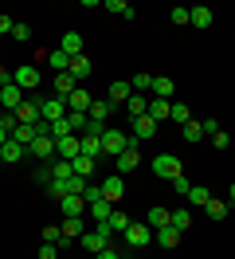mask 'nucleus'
Instances as JSON below:
<instances>
[{"label":"nucleus","instance_id":"c9c22d12","mask_svg":"<svg viewBox=\"0 0 235 259\" xmlns=\"http://www.w3.org/2000/svg\"><path fill=\"white\" fill-rule=\"evenodd\" d=\"M129 87H133V95H145V91L153 87V75H149V71H137V75L129 79Z\"/></svg>","mask_w":235,"mask_h":259},{"label":"nucleus","instance_id":"20e7f679","mask_svg":"<svg viewBox=\"0 0 235 259\" xmlns=\"http://www.w3.org/2000/svg\"><path fill=\"white\" fill-rule=\"evenodd\" d=\"M0 106H4V114H16L20 106H24V91H20L12 79L0 82Z\"/></svg>","mask_w":235,"mask_h":259},{"label":"nucleus","instance_id":"2f4dec72","mask_svg":"<svg viewBox=\"0 0 235 259\" xmlns=\"http://www.w3.org/2000/svg\"><path fill=\"white\" fill-rule=\"evenodd\" d=\"M102 8H110V12H118L122 20H133V16H137V12H133V4H125V0H106Z\"/></svg>","mask_w":235,"mask_h":259},{"label":"nucleus","instance_id":"a878e982","mask_svg":"<svg viewBox=\"0 0 235 259\" xmlns=\"http://www.w3.org/2000/svg\"><path fill=\"white\" fill-rule=\"evenodd\" d=\"M125 114H129V118L149 114V98H145V95H129V102H125Z\"/></svg>","mask_w":235,"mask_h":259},{"label":"nucleus","instance_id":"864d4df0","mask_svg":"<svg viewBox=\"0 0 235 259\" xmlns=\"http://www.w3.org/2000/svg\"><path fill=\"white\" fill-rule=\"evenodd\" d=\"M39 259H55V243H43V247H39Z\"/></svg>","mask_w":235,"mask_h":259},{"label":"nucleus","instance_id":"0eeeda50","mask_svg":"<svg viewBox=\"0 0 235 259\" xmlns=\"http://www.w3.org/2000/svg\"><path fill=\"white\" fill-rule=\"evenodd\" d=\"M39 79H43V75H39V67H35V63H24V67L12 75V82L20 87V91H35V87H39Z\"/></svg>","mask_w":235,"mask_h":259},{"label":"nucleus","instance_id":"412c9836","mask_svg":"<svg viewBox=\"0 0 235 259\" xmlns=\"http://www.w3.org/2000/svg\"><path fill=\"white\" fill-rule=\"evenodd\" d=\"M59 228H63V236H67V240H78V236L86 232V220H82V216H67Z\"/></svg>","mask_w":235,"mask_h":259},{"label":"nucleus","instance_id":"37998d69","mask_svg":"<svg viewBox=\"0 0 235 259\" xmlns=\"http://www.w3.org/2000/svg\"><path fill=\"white\" fill-rule=\"evenodd\" d=\"M67 126L75 130V134H82L86 130V114H67Z\"/></svg>","mask_w":235,"mask_h":259},{"label":"nucleus","instance_id":"9d476101","mask_svg":"<svg viewBox=\"0 0 235 259\" xmlns=\"http://www.w3.org/2000/svg\"><path fill=\"white\" fill-rule=\"evenodd\" d=\"M129 126H133V134H129L133 142H145V138H153V134H157V122L149 118V114H141V118H129Z\"/></svg>","mask_w":235,"mask_h":259},{"label":"nucleus","instance_id":"3c124183","mask_svg":"<svg viewBox=\"0 0 235 259\" xmlns=\"http://www.w3.org/2000/svg\"><path fill=\"white\" fill-rule=\"evenodd\" d=\"M35 181H39V185H47V189H51V169H47V165H39V169H35Z\"/></svg>","mask_w":235,"mask_h":259},{"label":"nucleus","instance_id":"a19ab883","mask_svg":"<svg viewBox=\"0 0 235 259\" xmlns=\"http://www.w3.org/2000/svg\"><path fill=\"white\" fill-rule=\"evenodd\" d=\"M149 228H169V208H149Z\"/></svg>","mask_w":235,"mask_h":259},{"label":"nucleus","instance_id":"473e14b6","mask_svg":"<svg viewBox=\"0 0 235 259\" xmlns=\"http://www.w3.org/2000/svg\"><path fill=\"white\" fill-rule=\"evenodd\" d=\"M67 75H75V79H86V75H90V59H86V55H75Z\"/></svg>","mask_w":235,"mask_h":259},{"label":"nucleus","instance_id":"e433bc0d","mask_svg":"<svg viewBox=\"0 0 235 259\" xmlns=\"http://www.w3.org/2000/svg\"><path fill=\"white\" fill-rule=\"evenodd\" d=\"M172 122H176V126H188V122H192V110H188L184 102H172V114H169Z\"/></svg>","mask_w":235,"mask_h":259},{"label":"nucleus","instance_id":"dca6fc26","mask_svg":"<svg viewBox=\"0 0 235 259\" xmlns=\"http://www.w3.org/2000/svg\"><path fill=\"white\" fill-rule=\"evenodd\" d=\"M114 165H118V173H122V177H125V173H133V169L141 165L137 146H133V149H125V153H118V157H114Z\"/></svg>","mask_w":235,"mask_h":259},{"label":"nucleus","instance_id":"f257e3e1","mask_svg":"<svg viewBox=\"0 0 235 259\" xmlns=\"http://www.w3.org/2000/svg\"><path fill=\"white\" fill-rule=\"evenodd\" d=\"M137 142L129 138V134H122L118 126H106L102 130V153L106 157H118V153H125V149H133Z\"/></svg>","mask_w":235,"mask_h":259},{"label":"nucleus","instance_id":"bb28decb","mask_svg":"<svg viewBox=\"0 0 235 259\" xmlns=\"http://www.w3.org/2000/svg\"><path fill=\"white\" fill-rule=\"evenodd\" d=\"M71 173H75V177H86V181H90V173H94V157L78 153L75 161H71Z\"/></svg>","mask_w":235,"mask_h":259},{"label":"nucleus","instance_id":"4468645a","mask_svg":"<svg viewBox=\"0 0 235 259\" xmlns=\"http://www.w3.org/2000/svg\"><path fill=\"white\" fill-rule=\"evenodd\" d=\"M16 122H28V126H35V122H39V98H24V106L16 110Z\"/></svg>","mask_w":235,"mask_h":259},{"label":"nucleus","instance_id":"4c0bfd02","mask_svg":"<svg viewBox=\"0 0 235 259\" xmlns=\"http://www.w3.org/2000/svg\"><path fill=\"white\" fill-rule=\"evenodd\" d=\"M180 138H184V142H200V138H204V126L196 122V118H192L188 126H180Z\"/></svg>","mask_w":235,"mask_h":259},{"label":"nucleus","instance_id":"f704fd0d","mask_svg":"<svg viewBox=\"0 0 235 259\" xmlns=\"http://www.w3.org/2000/svg\"><path fill=\"white\" fill-rule=\"evenodd\" d=\"M157 243H161V247H176V243H180V232H176V228H157Z\"/></svg>","mask_w":235,"mask_h":259},{"label":"nucleus","instance_id":"de8ad7c7","mask_svg":"<svg viewBox=\"0 0 235 259\" xmlns=\"http://www.w3.org/2000/svg\"><path fill=\"white\" fill-rule=\"evenodd\" d=\"M212 146H216V149H227V146H231V138H227L223 130H216V134H212Z\"/></svg>","mask_w":235,"mask_h":259},{"label":"nucleus","instance_id":"5fc2aeb1","mask_svg":"<svg viewBox=\"0 0 235 259\" xmlns=\"http://www.w3.org/2000/svg\"><path fill=\"white\" fill-rule=\"evenodd\" d=\"M94 259H122V255H118V251H114V243H110L106 251H98V255H94Z\"/></svg>","mask_w":235,"mask_h":259},{"label":"nucleus","instance_id":"6e6552de","mask_svg":"<svg viewBox=\"0 0 235 259\" xmlns=\"http://www.w3.org/2000/svg\"><path fill=\"white\" fill-rule=\"evenodd\" d=\"M78 153H82V138H78V134L59 138V142H55V157H59V161H75Z\"/></svg>","mask_w":235,"mask_h":259},{"label":"nucleus","instance_id":"603ef678","mask_svg":"<svg viewBox=\"0 0 235 259\" xmlns=\"http://www.w3.org/2000/svg\"><path fill=\"white\" fill-rule=\"evenodd\" d=\"M200 126H204V134H216V130H219V122H216V118H204Z\"/></svg>","mask_w":235,"mask_h":259},{"label":"nucleus","instance_id":"6ab92c4d","mask_svg":"<svg viewBox=\"0 0 235 259\" xmlns=\"http://www.w3.org/2000/svg\"><path fill=\"white\" fill-rule=\"evenodd\" d=\"M59 208H63V220H67V216H82V212H86V200H82V196H63Z\"/></svg>","mask_w":235,"mask_h":259},{"label":"nucleus","instance_id":"f03ea898","mask_svg":"<svg viewBox=\"0 0 235 259\" xmlns=\"http://www.w3.org/2000/svg\"><path fill=\"white\" fill-rule=\"evenodd\" d=\"M110 240H114V236H110V228H106V224H94L90 232H82V236H78V243H82V247H86L90 255L106 251V247H110Z\"/></svg>","mask_w":235,"mask_h":259},{"label":"nucleus","instance_id":"c756f323","mask_svg":"<svg viewBox=\"0 0 235 259\" xmlns=\"http://www.w3.org/2000/svg\"><path fill=\"white\" fill-rule=\"evenodd\" d=\"M110 114H118L114 106H110V102H90V114H86V118H94V122H102V126H106Z\"/></svg>","mask_w":235,"mask_h":259},{"label":"nucleus","instance_id":"423d86ee","mask_svg":"<svg viewBox=\"0 0 235 259\" xmlns=\"http://www.w3.org/2000/svg\"><path fill=\"white\" fill-rule=\"evenodd\" d=\"M28 157H35V161H51V157H55V138H51V134H39V138L28 146Z\"/></svg>","mask_w":235,"mask_h":259},{"label":"nucleus","instance_id":"8fccbe9b","mask_svg":"<svg viewBox=\"0 0 235 259\" xmlns=\"http://www.w3.org/2000/svg\"><path fill=\"white\" fill-rule=\"evenodd\" d=\"M12 28H16V20H12V16H4V12H0V35H12Z\"/></svg>","mask_w":235,"mask_h":259},{"label":"nucleus","instance_id":"393cba45","mask_svg":"<svg viewBox=\"0 0 235 259\" xmlns=\"http://www.w3.org/2000/svg\"><path fill=\"white\" fill-rule=\"evenodd\" d=\"M35 138H39V134H35V126H28V122H20V126L12 130V142H20L24 149H28L31 142H35Z\"/></svg>","mask_w":235,"mask_h":259},{"label":"nucleus","instance_id":"09e8293b","mask_svg":"<svg viewBox=\"0 0 235 259\" xmlns=\"http://www.w3.org/2000/svg\"><path fill=\"white\" fill-rule=\"evenodd\" d=\"M12 39H20V44L31 39V28H28V24H16V28H12Z\"/></svg>","mask_w":235,"mask_h":259},{"label":"nucleus","instance_id":"c03bdc74","mask_svg":"<svg viewBox=\"0 0 235 259\" xmlns=\"http://www.w3.org/2000/svg\"><path fill=\"white\" fill-rule=\"evenodd\" d=\"M82 200H86V204L102 200V185H90V181H86V193H82Z\"/></svg>","mask_w":235,"mask_h":259},{"label":"nucleus","instance_id":"ea45409f","mask_svg":"<svg viewBox=\"0 0 235 259\" xmlns=\"http://www.w3.org/2000/svg\"><path fill=\"white\" fill-rule=\"evenodd\" d=\"M184 200H188V204H208V200H212V193H208L204 185H192V193H188Z\"/></svg>","mask_w":235,"mask_h":259},{"label":"nucleus","instance_id":"ddd939ff","mask_svg":"<svg viewBox=\"0 0 235 259\" xmlns=\"http://www.w3.org/2000/svg\"><path fill=\"white\" fill-rule=\"evenodd\" d=\"M90 102H94V98L86 95V91H82V87H78L75 95L67 98V114H90Z\"/></svg>","mask_w":235,"mask_h":259},{"label":"nucleus","instance_id":"58836bf2","mask_svg":"<svg viewBox=\"0 0 235 259\" xmlns=\"http://www.w3.org/2000/svg\"><path fill=\"white\" fill-rule=\"evenodd\" d=\"M82 153L86 157H102V138H86L82 134Z\"/></svg>","mask_w":235,"mask_h":259},{"label":"nucleus","instance_id":"f8f14e48","mask_svg":"<svg viewBox=\"0 0 235 259\" xmlns=\"http://www.w3.org/2000/svg\"><path fill=\"white\" fill-rule=\"evenodd\" d=\"M125 243L137 251V247H145L149 243V224H137V220H129V228H125Z\"/></svg>","mask_w":235,"mask_h":259},{"label":"nucleus","instance_id":"a18cd8bd","mask_svg":"<svg viewBox=\"0 0 235 259\" xmlns=\"http://www.w3.org/2000/svg\"><path fill=\"white\" fill-rule=\"evenodd\" d=\"M169 20L176 24V28H184V24H188V8H172V12H169Z\"/></svg>","mask_w":235,"mask_h":259},{"label":"nucleus","instance_id":"aec40b11","mask_svg":"<svg viewBox=\"0 0 235 259\" xmlns=\"http://www.w3.org/2000/svg\"><path fill=\"white\" fill-rule=\"evenodd\" d=\"M47 63H51L55 75H63V71H71V55H67L63 48H55V51H47Z\"/></svg>","mask_w":235,"mask_h":259},{"label":"nucleus","instance_id":"b1692460","mask_svg":"<svg viewBox=\"0 0 235 259\" xmlns=\"http://www.w3.org/2000/svg\"><path fill=\"white\" fill-rule=\"evenodd\" d=\"M106 228H110V236H125V228H129V216H125L122 208H114V212H110V220H106Z\"/></svg>","mask_w":235,"mask_h":259},{"label":"nucleus","instance_id":"f3484780","mask_svg":"<svg viewBox=\"0 0 235 259\" xmlns=\"http://www.w3.org/2000/svg\"><path fill=\"white\" fill-rule=\"evenodd\" d=\"M75 91H78V79H75V75H67V71L55 75V98H71Z\"/></svg>","mask_w":235,"mask_h":259},{"label":"nucleus","instance_id":"79ce46f5","mask_svg":"<svg viewBox=\"0 0 235 259\" xmlns=\"http://www.w3.org/2000/svg\"><path fill=\"white\" fill-rule=\"evenodd\" d=\"M172 193H176V196H188V193H192V181H188L184 173H180V177L172 181Z\"/></svg>","mask_w":235,"mask_h":259},{"label":"nucleus","instance_id":"052dcab7","mask_svg":"<svg viewBox=\"0 0 235 259\" xmlns=\"http://www.w3.org/2000/svg\"><path fill=\"white\" fill-rule=\"evenodd\" d=\"M122 259H129V255H122Z\"/></svg>","mask_w":235,"mask_h":259},{"label":"nucleus","instance_id":"9b49d317","mask_svg":"<svg viewBox=\"0 0 235 259\" xmlns=\"http://www.w3.org/2000/svg\"><path fill=\"white\" fill-rule=\"evenodd\" d=\"M129 95H133L129 79H114V82H110V106H114V110H118V106H125V102H129Z\"/></svg>","mask_w":235,"mask_h":259},{"label":"nucleus","instance_id":"39448f33","mask_svg":"<svg viewBox=\"0 0 235 259\" xmlns=\"http://www.w3.org/2000/svg\"><path fill=\"white\" fill-rule=\"evenodd\" d=\"M39 118L43 122H63L67 118V98H39Z\"/></svg>","mask_w":235,"mask_h":259},{"label":"nucleus","instance_id":"bf43d9fd","mask_svg":"<svg viewBox=\"0 0 235 259\" xmlns=\"http://www.w3.org/2000/svg\"><path fill=\"white\" fill-rule=\"evenodd\" d=\"M0 122H4V106H0Z\"/></svg>","mask_w":235,"mask_h":259},{"label":"nucleus","instance_id":"7ed1b4c3","mask_svg":"<svg viewBox=\"0 0 235 259\" xmlns=\"http://www.w3.org/2000/svg\"><path fill=\"white\" fill-rule=\"evenodd\" d=\"M149 165H153V173H157V177H165V181H176L180 173H184L180 157H172V153H157V157H153Z\"/></svg>","mask_w":235,"mask_h":259},{"label":"nucleus","instance_id":"4d7b16f0","mask_svg":"<svg viewBox=\"0 0 235 259\" xmlns=\"http://www.w3.org/2000/svg\"><path fill=\"white\" fill-rule=\"evenodd\" d=\"M227 200H231V204H235V181H231V189H227Z\"/></svg>","mask_w":235,"mask_h":259},{"label":"nucleus","instance_id":"4be33fe9","mask_svg":"<svg viewBox=\"0 0 235 259\" xmlns=\"http://www.w3.org/2000/svg\"><path fill=\"white\" fill-rule=\"evenodd\" d=\"M169 114H172V102H165V98H149V118H153L157 126H161Z\"/></svg>","mask_w":235,"mask_h":259},{"label":"nucleus","instance_id":"a211bd4d","mask_svg":"<svg viewBox=\"0 0 235 259\" xmlns=\"http://www.w3.org/2000/svg\"><path fill=\"white\" fill-rule=\"evenodd\" d=\"M157 98H165V102H172V91H176V82L165 79V75H153V87H149Z\"/></svg>","mask_w":235,"mask_h":259},{"label":"nucleus","instance_id":"1a4fd4ad","mask_svg":"<svg viewBox=\"0 0 235 259\" xmlns=\"http://www.w3.org/2000/svg\"><path fill=\"white\" fill-rule=\"evenodd\" d=\"M125 196V181H122V173H110L106 181H102V200H110L114 208H118V200Z\"/></svg>","mask_w":235,"mask_h":259},{"label":"nucleus","instance_id":"cd10ccee","mask_svg":"<svg viewBox=\"0 0 235 259\" xmlns=\"http://www.w3.org/2000/svg\"><path fill=\"white\" fill-rule=\"evenodd\" d=\"M188 24H196V28H212V8H188Z\"/></svg>","mask_w":235,"mask_h":259},{"label":"nucleus","instance_id":"13d9d810","mask_svg":"<svg viewBox=\"0 0 235 259\" xmlns=\"http://www.w3.org/2000/svg\"><path fill=\"white\" fill-rule=\"evenodd\" d=\"M0 82H8V75H4V67H0Z\"/></svg>","mask_w":235,"mask_h":259},{"label":"nucleus","instance_id":"49530a36","mask_svg":"<svg viewBox=\"0 0 235 259\" xmlns=\"http://www.w3.org/2000/svg\"><path fill=\"white\" fill-rule=\"evenodd\" d=\"M59 240H63V228H55V224L43 228V243H59Z\"/></svg>","mask_w":235,"mask_h":259},{"label":"nucleus","instance_id":"c85d7f7f","mask_svg":"<svg viewBox=\"0 0 235 259\" xmlns=\"http://www.w3.org/2000/svg\"><path fill=\"white\" fill-rule=\"evenodd\" d=\"M59 48L67 51L71 59H75V55H82V35H78V32H67V35H63V44H59Z\"/></svg>","mask_w":235,"mask_h":259},{"label":"nucleus","instance_id":"5701e85b","mask_svg":"<svg viewBox=\"0 0 235 259\" xmlns=\"http://www.w3.org/2000/svg\"><path fill=\"white\" fill-rule=\"evenodd\" d=\"M86 212H90L94 224H106L110 212H114V204H110V200H94V204H86Z\"/></svg>","mask_w":235,"mask_h":259},{"label":"nucleus","instance_id":"72a5a7b5","mask_svg":"<svg viewBox=\"0 0 235 259\" xmlns=\"http://www.w3.org/2000/svg\"><path fill=\"white\" fill-rule=\"evenodd\" d=\"M204 212H208V220H223V216H227V200H216V196H212V200L204 204Z\"/></svg>","mask_w":235,"mask_h":259},{"label":"nucleus","instance_id":"6e6d98bb","mask_svg":"<svg viewBox=\"0 0 235 259\" xmlns=\"http://www.w3.org/2000/svg\"><path fill=\"white\" fill-rule=\"evenodd\" d=\"M8 138H12V130H8L4 122H0V146H8Z\"/></svg>","mask_w":235,"mask_h":259},{"label":"nucleus","instance_id":"2eb2a0df","mask_svg":"<svg viewBox=\"0 0 235 259\" xmlns=\"http://www.w3.org/2000/svg\"><path fill=\"white\" fill-rule=\"evenodd\" d=\"M24 157H28V149L20 146V142H12V138H8V146H0V161L4 165H16V161H24Z\"/></svg>","mask_w":235,"mask_h":259},{"label":"nucleus","instance_id":"7c9ffc66","mask_svg":"<svg viewBox=\"0 0 235 259\" xmlns=\"http://www.w3.org/2000/svg\"><path fill=\"white\" fill-rule=\"evenodd\" d=\"M169 228H176V232L192 228V212H188V208H176V212H169Z\"/></svg>","mask_w":235,"mask_h":259}]
</instances>
